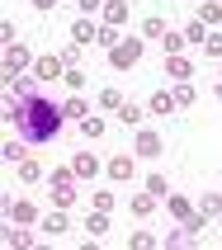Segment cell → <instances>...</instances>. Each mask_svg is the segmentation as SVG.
Wrapping results in <instances>:
<instances>
[{
	"mask_svg": "<svg viewBox=\"0 0 222 250\" xmlns=\"http://www.w3.org/2000/svg\"><path fill=\"white\" fill-rule=\"evenodd\" d=\"M24 146H28L24 137H19V142H5V161H14V166H19V161H24Z\"/></svg>",
	"mask_w": 222,
	"mask_h": 250,
	"instance_id": "cell-29",
	"label": "cell"
},
{
	"mask_svg": "<svg viewBox=\"0 0 222 250\" xmlns=\"http://www.w3.org/2000/svg\"><path fill=\"white\" fill-rule=\"evenodd\" d=\"M10 222L14 227H33L38 222V208H33L28 198H19V203H10Z\"/></svg>",
	"mask_w": 222,
	"mask_h": 250,
	"instance_id": "cell-8",
	"label": "cell"
},
{
	"mask_svg": "<svg viewBox=\"0 0 222 250\" xmlns=\"http://www.w3.org/2000/svg\"><path fill=\"white\" fill-rule=\"evenodd\" d=\"M71 208H57V212H47V217H43V231H47V236H62V231H71V217H67Z\"/></svg>",
	"mask_w": 222,
	"mask_h": 250,
	"instance_id": "cell-9",
	"label": "cell"
},
{
	"mask_svg": "<svg viewBox=\"0 0 222 250\" xmlns=\"http://www.w3.org/2000/svg\"><path fill=\"white\" fill-rule=\"evenodd\" d=\"M99 47H104V52H113V47H118V42H123V38H118V28H113V24H104V28H99Z\"/></svg>",
	"mask_w": 222,
	"mask_h": 250,
	"instance_id": "cell-22",
	"label": "cell"
},
{
	"mask_svg": "<svg viewBox=\"0 0 222 250\" xmlns=\"http://www.w3.org/2000/svg\"><path fill=\"white\" fill-rule=\"evenodd\" d=\"M90 208H99V212H113V194H109V189H99V194H90Z\"/></svg>",
	"mask_w": 222,
	"mask_h": 250,
	"instance_id": "cell-26",
	"label": "cell"
},
{
	"mask_svg": "<svg viewBox=\"0 0 222 250\" xmlns=\"http://www.w3.org/2000/svg\"><path fill=\"white\" fill-rule=\"evenodd\" d=\"M199 212L203 217H222V194H203L199 198Z\"/></svg>",
	"mask_w": 222,
	"mask_h": 250,
	"instance_id": "cell-20",
	"label": "cell"
},
{
	"mask_svg": "<svg viewBox=\"0 0 222 250\" xmlns=\"http://www.w3.org/2000/svg\"><path fill=\"white\" fill-rule=\"evenodd\" d=\"M62 66H67L62 57H38V66H33V76H38V81H57V76H62Z\"/></svg>",
	"mask_w": 222,
	"mask_h": 250,
	"instance_id": "cell-10",
	"label": "cell"
},
{
	"mask_svg": "<svg viewBox=\"0 0 222 250\" xmlns=\"http://www.w3.org/2000/svg\"><path fill=\"white\" fill-rule=\"evenodd\" d=\"M19 180H24V184H38V180H43V166L33 161V156H24V161H19Z\"/></svg>",
	"mask_w": 222,
	"mask_h": 250,
	"instance_id": "cell-16",
	"label": "cell"
},
{
	"mask_svg": "<svg viewBox=\"0 0 222 250\" xmlns=\"http://www.w3.org/2000/svg\"><path fill=\"white\" fill-rule=\"evenodd\" d=\"M76 180H81V175H76V170H52V175H47V198H52V208H71V203H76Z\"/></svg>",
	"mask_w": 222,
	"mask_h": 250,
	"instance_id": "cell-2",
	"label": "cell"
},
{
	"mask_svg": "<svg viewBox=\"0 0 222 250\" xmlns=\"http://www.w3.org/2000/svg\"><path fill=\"white\" fill-rule=\"evenodd\" d=\"M218 99H222V85H218Z\"/></svg>",
	"mask_w": 222,
	"mask_h": 250,
	"instance_id": "cell-39",
	"label": "cell"
},
{
	"mask_svg": "<svg viewBox=\"0 0 222 250\" xmlns=\"http://www.w3.org/2000/svg\"><path fill=\"white\" fill-rule=\"evenodd\" d=\"M71 170H76L81 180H95V175H99V156H90V151H76V156H71Z\"/></svg>",
	"mask_w": 222,
	"mask_h": 250,
	"instance_id": "cell-7",
	"label": "cell"
},
{
	"mask_svg": "<svg viewBox=\"0 0 222 250\" xmlns=\"http://www.w3.org/2000/svg\"><path fill=\"white\" fill-rule=\"evenodd\" d=\"M81 132H85V137H104V123H99V118H85Z\"/></svg>",
	"mask_w": 222,
	"mask_h": 250,
	"instance_id": "cell-33",
	"label": "cell"
},
{
	"mask_svg": "<svg viewBox=\"0 0 222 250\" xmlns=\"http://www.w3.org/2000/svg\"><path fill=\"white\" fill-rule=\"evenodd\" d=\"M57 0H33V10H52Z\"/></svg>",
	"mask_w": 222,
	"mask_h": 250,
	"instance_id": "cell-38",
	"label": "cell"
},
{
	"mask_svg": "<svg viewBox=\"0 0 222 250\" xmlns=\"http://www.w3.org/2000/svg\"><path fill=\"white\" fill-rule=\"evenodd\" d=\"M76 10H81V14H95V10H104V0H76Z\"/></svg>",
	"mask_w": 222,
	"mask_h": 250,
	"instance_id": "cell-36",
	"label": "cell"
},
{
	"mask_svg": "<svg viewBox=\"0 0 222 250\" xmlns=\"http://www.w3.org/2000/svg\"><path fill=\"white\" fill-rule=\"evenodd\" d=\"M67 118H85V99H67Z\"/></svg>",
	"mask_w": 222,
	"mask_h": 250,
	"instance_id": "cell-34",
	"label": "cell"
},
{
	"mask_svg": "<svg viewBox=\"0 0 222 250\" xmlns=\"http://www.w3.org/2000/svg\"><path fill=\"white\" fill-rule=\"evenodd\" d=\"M184 42H199V47H203V42H208V24H203V19L184 24Z\"/></svg>",
	"mask_w": 222,
	"mask_h": 250,
	"instance_id": "cell-18",
	"label": "cell"
},
{
	"mask_svg": "<svg viewBox=\"0 0 222 250\" xmlns=\"http://www.w3.org/2000/svg\"><path fill=\"white\" fill-rule=\"evenodd\" d=\"M166 76L170 81H194V62H189L184 52H170L166 57Z\"/></svg>",
	"mask_w": 222,
	"mask_h": 250,
	"instance_id": "cell-5",
	"label": "cell"
},
{
	"mask_svg": "<svg viewBox=\"0 0 222 250\" xmlns=\"http://www.w3.org/2000/svg\"><path fill=\"white\" fill-rule=\"evenodd\" d=\"M166 212L175 217V222H184L194 208H189V198H184V194H166Z\"/></svg>",
	"mask_w": 222,
	"mask_h": 250,
	"instance_id": "cell-12",
	"label": "cell"
},
{
	"mask_svg": "<svg viewBox=\"0 0 222 250\" xmlns=\"http://www.w3.org/2000/svg\"><path fill=\"white\" fill-rule=\"evenodd\" d=\"M28 66V47L24 42H5V76H19Z\"/></svg>",
	"mask_w": 222,
	"mask_h": 250,
	"instance_id": "cell-6",
	"label": "cell"
},
{
	"mask_svg": "<svg viewBox=\"0 0 222 250\" xmlns=\"http://www.w3.org/2000/svg\"><path fill=\"white\" fill-rule=\"evenodd\" d=\"M161 151H166L161 132H152V127H137V137H133V156H142V161H156Z\"/></svg>",
	"mask_w": 222,
	"mask_h": 250,
	"instance_id": "cell-3",
	"label": "cell"
},
{
	"mask_svg": "<svg viewBox=\"0 0 222 250\" xmlns=\"http://www.w3.org/2000/svg\"><path fill=\"white\" fill-rule=\"evenodd\" d=\"M113 66H118V71H128V66H137V57H142V42L137 38H128V42H118V47H113Z\"/></svg>",
	"mask_w": 222,
	"mask_h": 250,
	"instance_id": "cell-4",
	"label": "cell"
},
{
	"mask_svg": "<svg viewBox=\"0 0 222 250\" xmlns=\"http://www.w3.org/2000/svg\"><path fill=\"white\" fill-rule=\"evenodd\" d=\"M123 19H128V5H123V0H109V5H104V24H113V28H118Z\"/></svg>",
	"mask_w": 222,
	"mask_h": 250,
	"instance_id": "cell-17",
	"label": "cell"
},
{
	"mask_svg": "<svg viewBox=\"0 0 222 250\" xmlns=\"http://www.w3.org/2000/svg\"><path fill=\"white\" fill-rule=\"evenodd\" d=\"M5 241H10V246H33V231H10Z\"/></svg>",
	"mask_w": 222,
	"mask_h": 250,
	"instance_id": "cell-35",
	"label": "cell"
},
{
	"mask_svg": "<svg viewBox=\"0 0 222 250\" xmlns=\"http://www.w3.org/2000/svg\"><path fill=\"white\" fill-rule=\"evenodd\" d=\"M62 62L76 66V62H81V42H67V47H62Z\"/></svg>",
	"mask_w": 222,
	"mask_h": 250,
	"instance_id": "cell-32",
	"label": "cell"
},
{
	"mask_svg": "<svg viewBox=\"0 0 222 250\" xmlns=\"http://www.w3.org/2000/svg\"><path fill=\"white\" fill-rule=\"evenodd\" d=\"M194 104V85L189 81H175V109H189Z\"/></svg>",
	"mask_w": 222,
	"mask_h": 250,
	"instance_id": "cell-21",
	"label": "cell"
},
{
	"mask_svg": "<svg viewBox=\"0 0 222 250\" xmlns=\"http://www.w3.org/2000/svg\"><path fill=\"white\" fill-rule=\"evenodd\" d=\"M67 85H71V90H81V85H85V76H81L76 66H67Z\"/></svg>",
	"mask_w": 222,
	"mask_h": 250,
	"instance_id": "cell-37",
	"label": "cell"
},
{
	"mask_svg": "<svg viewBox=\"0 0 222 250\" xmlns=\"http://www.w3.org/2000/svg\"><path fill=\"white\" fill-rule=\"evenodd\" d=\"M133 170H137V161H133V156H113V161H109V180L123 184V180H133Z\"/></svg>",
	"mask_w": 222,
	"mask_h": 250,
	"instance_id": "cell-11",
	"label": "cell"
},
{
	"mask_svg": "<svg viewBox=\"0 0 222 250\" xmlns=\"http://www.w3.org/2000/svg\"><path fill=\"white\" fill-rule=\"evenodd\" d=\"M147 194H156V198H166V194H170V184H166V175H152V180H147Z\"/></svg>",
	"mask_w": 222,
	"mask_h": 250,
	"instance_id": "cell-30",
	"label": "cell"
},
{
	"mask_svg": "<svg viewBox=\"0 0 222 250\" xmlns=\"http://www.w3.org/2000/svg\"><path fill=\"white\" fill-rule=\"evenodd\" d=\"M152 212H156V194H133V217H137V222L152 217Z\"/></svg>",
	"mask_w": 222,
	"mask_h": 250,
	"instance_id": "cell-14",
	"label": "cell"
},
{
	"mask_svg": "<svg viewBox=\"0 0 222 250\" xmlns=\"http://www.w3.org/2000/svg\"><path fill=\"white\" fill-rule=\"evenodd\" d=\"M170 28L161 24V19H142V38H166Z\"/></svg>",
	"mask_w": 222,
	"mask_h": 250,
	"instance_id": "cell-25",
	"label": "cell"
},
{
	"mask_svg": "<svg viewBox=\"0 0 222 250\" xmlns=\"http://www.w3.org/2000/svg\"><path fill=\"white\" fill-rule=\"evenodd\" d=\"M118 118H123L128 127H142V104H123V109H118Z\"/></svg>",
	"mask_w": 222,
	"mask_h": 250,
	"instance_id": "cell-24",
	"label": "cell"
},
{
	"mask_svg": "<svg viewBox=\"0 0 222 250\" xmlns=\"http://www.w3.org/2000/svg\"><path fill=\"white\" fill-rule=\"evenodd\" d=\"M71 38H76V42H95V38H99V28L90 24V19H81V24L71 28Z\"/></svg>",
	"mask_w": 222,
	"mask_h": 250,
	"instance_id": "cell-23",
	"label": "cell"
},
{
	"mask_svg": "<svg viewBox=\"0 0 222 250\" xmlns=\"http://www.w3.org/2000/svg\"><path fill=\"white\" fill-rule=\"evenodd\" d=\"M199 19L203 24H222V0H203L199 5Z\"/></svg>",
	"mask_w": 222,
	"mask_h": 250,
	"instance_id": "cell-19",
	"label": "cell"
},
{
	"mask_svg": "<svg viewBox=\"0 0 222 250\" xmlns=\"http://www.w3.org/2000/svg\"><path fill=\"white\" fill-rule=\"evenodd\" d=\"M10 81V99H5V118L19 127V137L28 146H47V142L62 137L67 127V104H57L47 90H38L33 81H19V76H5Z\"/></svg>",
	"mask_w": 222,
	"mask_h": 250,
	"instance_id": "cell-1",
	"label": "cell"
},
{
	"mask_svg": "<svg viewBox=\"0 0 222 250\" xmlns=\"http://www.w3.org/2000/svg\"><path fill=\"white\" fill-rule=\"evenodd\" d=\"M99 109H123V95L118 90H99Z\"/></svg>",
	"mask_w": 222,
	"mask_h": 250,
	"instance_id": "cell-28",
	"label": "cell"
},
{
	"mask_svg": "<svg viewBox=\"0 0 222 250\" xmlns=\"http://www.w3.org/2000/svg\"><path fill=\"white\" fill-rule=\"evenodd\" d=\"M85 231H90V236H104V231H109V212L90 208V217H85Z\"/></svg>",
	"mask_w": 222,
	"mask_h": 250,
	"instance_id": "cell-15",
	"label": "cell"
},
{
	"mask_svg": "<svg viewBox=\"0 0 222 250\" xmlns=\"http://www.w3.org/2000/svg\"><path fill=\"white\" fill-rule=\"evenodd\" d=\"M152 113H161V118L175 113V90H156V95H152Z\"/></svg>",
	"mask_w": 222,
	"mask_h": 250,
	"instance_id": "cell-13",
	"label": "cell"
},
{
	"mask_svg": "<svg viewBox=\"0 0 222 250\" xmlns=\"http://www.w3.org/2000/svg\"><path fill=\"white\" fill-rule=\"evenodd\" d=\"M161 47H166V57H170V52H180V47H184V33H175V28H170L166 38H161Z\"/></svg>",
	"mask_w": 222,
	"mask_h": 250,
	"instance_id": "cell-31",
	"label": "cell"
},
{
	"mask_svg": "<svg viewBox=\"0 0 222 250\" xmlns=\"http://www.w3.org/2000/svg\"><path fill=\"white\" fill-rule=\"evenodd\" d=\"M203 57H213V62L222 57V28H218V33H208V42H203Z\"/></svg>",
	"mask_w": 222,
	"mask_h": 250,
	"instance_id": "cell-27",
	"label": "cell"
}]
</instances>
